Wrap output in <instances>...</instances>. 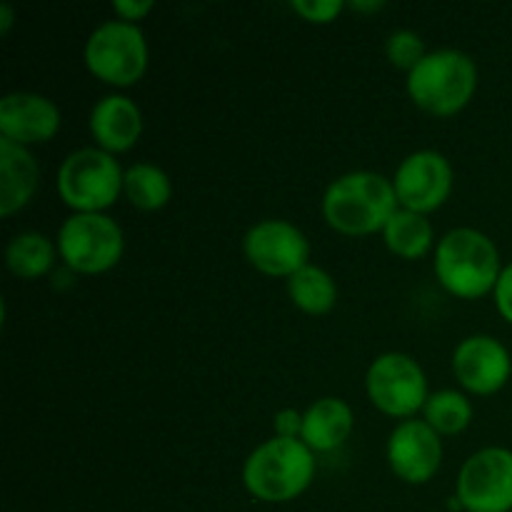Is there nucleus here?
Listing matches in <instances>:
<instances>
[{"label":"nucleus","mask_w":512,"mask_h":512,"mask_svg":"<svg viewBox=\"0 0 512 512\" xmlns=\"http://www.w3.org/2000/svg\"><path fill=\"white\" fill-rule=\"evenodd\" d=\"M15 23V8L10 3L0 5V35H8Z\"/></svg>","instance_id":"28"},{"label":"nucleus","mask_w":512,"mask_h":512,"mask_svg":"<svg viewBox=\"0 0 512 512\" xmlns=\"http://www.w3.org/2000/svg\"><path fill=\"white\" fill-rule=\"evenodd\" d=\"M58 253L68 270L78 275H100L123 260V228L108 213H73L58 228Z\"/></svg>","instance_id":"7"},{"label":"nucleus","mask_w":512,"mask_h":512,"mask_svg":"<svg viewBox=\"0 0 512 512\" xmlns=\"http://www.w3.org/2000/svg\"><path fill=\"white\" fill-rule=\"evenodd\" d=\"M243 255L258 273L288 280L310 263V240L290 220L268 218L250 225L243 238Z\"/></svg>","instance_id":"10"},{"label":"nucleus","mask_w":512,"mask_h":512,"mask_svg":"<svg viewBox=\"0 0 512 512\" xmlns=\"http://www.w3.org/2000/svg\"><path fill=\"white\" fill-rule=\"evenodd\" d=\"M428 53L430 50L425 48V40L420 38V33H415V30H393V33L388 35V40H385V55H388L390 65L398 70H405V73L418 68L420 60Z\"/></svg>","instance_id":"23"},{"label":"nucleus","mask_w":512,"mask_h":512,"mask_svg":"<svg viewBox=\"0 0 512 512\" xmlns=\"http://www.w3.org/2000/svg\"><path fill=\"white\" fill-rule=\"evenodd\" d=\"M315 470L318 460L303 440L273 435L245 458L240 480L250 498L280 505L300 498L313 485Z\"/></svg>","instance_id":"3"},{"label":"nucleus","mask_w":512,"mask_h":512,"mask_svg":"<svg viewBox=\"0 0 512 512\" xmlns=\"http://www.w3.org/2000/svg\"><path fill=\"white\" fill-rule=\"evenodd\" d=\"M85 68L100 83L130 88L148 73L150 48L140 25L113 18L88 35L83 48Z\"/></svg>","instance_id":"6"},{"label":"nucleus","mask_w":512,"mask_h":512,"mask_svg":"<svg viewBox=\"0 0 512 512\" xmlns=\"http://www.w3.org/2000/svg\"><path fill=\"white\" fill-rule=\"evenodd\" d=\"M473 415V403L460 390H438V393H430L428 403L423 408V420L440 438L465 433L470 428V423H473Z\"/></svg>","instance_id":"22"},{"label":"nucleus","mask_w":512,"mask_h":512,"mask_svg":"<svg viewBox=\"0 0 512 512\" xmlns=\"http://www.w3.org/2000/svg\"><path fill=\"white\" fill-rule=\"evenodd\" d=\"M88 128L90 138L95 140V148L110 155L128 153L143 135V110L133 98L123 93L103 95L90 108Z\"/></svg>","instance_id":"15"},{"label":"nucleus","mask_w":512,"mask_h":512,"mask_svg":"<svg viewBox=\"0 0 512 512\" xmlns=\"http://www.w3.org/2000/svg\"><path fill=\"white\" fill-rule=\"evenodd\" d=\"M410 100L435 118H450L468 108L478 90V65L458 48L430 50L405 80Z\"/></svg>","instance_id":"4"},{"label":"nucleus","mask_w":512,"mask_h":512,"mask_svg":"<svg viewBox=\"0 0 512 512\" xmlns=\"http://www.w3.org/2000/svg\"><path fill=\"white\" fill-rule=\"evenodd\" d=\"M58 243L43 233H18L5 245V268L20 280H38L53 270L58 260Z\"/></svg>","instance_id":"18"},{"label":"nucleus","mask_w":512,"mask_h":512,"mask_svg":"<svg viewBox=\"0 0 512 512\" xmlns=\"http://www.w3.org/2000/svg\"><path fill=\"white\" fill-rule=\"evenodd\" d=\"M385 455L395 478L408 485H425L443 465V438L425 420H403L390 433Z\"/></svg>","instance_id":"12"},{"label":"nucleus","mask_w":512,"mask_h":512,"mask_svg":"<svg viewBox=\"0 0 512 512\" xmlns=\"http://www.w3.org/2000/svg\"><path fill=\"white\" fill-rule=\"evenodd\" d=\"M153 10H155L153 0H115L113 3L115 18L133 25H140V20L148 18Z\"/></svg>","instance_id":"26"},{"label":"nucleus","mask_w":512,"mask_h":512,"mask_svg":"<svg viewBox=\"0 0 512 512\" xmlns=\"http://www.w3.org/2000/svg\"><path fill=\"white\" fill-rule=\"evenodd\" d=\"M365 393L380 413L390 418L413 420L423 413L430 398L428 375L408 353H383L365 373Z\"/></svg>","instance_id":"8"},{"label":"nucleus","mask_w":512,"mask_h":512,"mask_svg":"<svg viewBox=\"0 0 512 512\" xmlns=\"http://www.w3.org/2000/svg\"><path fill=\"white\" fill-rule=\"evenodd\" d=\"M353 428V408L343 398L325 395V398H318L303 410V438L300 440L315 455L333 453V450L343 448L348 443Z\"/></svg>","instance_id":"17"},{"label":"nucleus","mask_w":512,"mask_h":512,"mask_svg":"<svg viewBox=\"0 0 512 512\" xmlns=\"http://www.w3.org/2000/svg\"><path fill=\"white\" fill-rule=\"evenodd\" d=\"M125 170L115 155L100 148H78L58 168L55 188L73 213H105L123 195Z\"/></svg>","instance_id":"5"},{"label":"nucleus","mask_w":512,"mask_h":512,"mask_svg":"<svg viewBox=\"0 0 512 512\" xmlns=\"http://www.w3.org/2000/svg\"><path fill=\"white\" fill-rule=\"evenodd\" d=\"M273 430L278 438H303V413L295 408H283L273 415Z\"/></svg>","instance_id":"25"},{"label":"nucleus","mask_w":512,"mask_h":512,"mask_svg":"<svg viewBox=\"0 0 512 512\" xmlns=\"http://www.w3.org/2000/svg\"><path fill=\"white\" fill-rule=\"evenodd\" d=\"M350 8L358 10V13H373V10H383L385 3H378V0H375V3H363V0H360V3H350Z\"/></svg>","instance_id":"29"},{"label":"nucleus","mask_w":512,"mask_h":512,"mask_svg":"<svg viewBox=\"0 0 512 512\" xmlns=\"http://www.w3.org/2000/svg\"><path fill=\"white\" fill-rule=\"evenodd\" d=\"M453 373L460 388L488 398L510 383L512 355L493 335H468L453 350Z\"/></svg>","instance_id":"13"},{"label":"nucleus","mask_w":512,"mask_h":512,"mask_svg":"<svg viewBox=\"0 0 512 512\" xmlns=\"http://www.w3.org/2000/svg\"><path fill=\"white\" fill-rule=\"evenodd\" d=\"M123 195L133 208L143 213L163 210L173 198V183L170 175L155 163H133L125 168Z\"/></svg>","instance_id":"21"},{"label":"nucleus","mask_w":512,"mask_h":512,"mask_svg":"<svg viewBox=\"0 0 512 512\" xmlns=\"http://www.w3.org/2000/svg\"><path fill=\"white\" fill-rule=\"evenodd\" d=\"M493 298H495V308L498 313L503 315V320L508 325H512V263H508L500 273L498 285L493 290Z\"/></svg>","instance_id":"27"},{"label":"nucleus","mask_w":512,"mask_h":512,"mask_svg":"<svg viewBox=\"0 0 512 512\" xmlns=\"http://www.w3.org/2000/svg\"><path fill=\"white\" fill-rule=\"evenodd\" d=\"M290 8L313 25H330L338 20V15L345 10V3L340 0H293Z\"/></svg>","instance_id":"24"},{"label":"nucleus","mask_w":512,"mask_h":512,"mask_svg":"<svg viewBox=\"0 0 512 512\" xmlns=\"http://www.w3.org/2000/svg\"><path fill=\"white\" fill-rule=\"evenodd\" d=\"M323 218L335 233L360 238L383 233L388 220L400 208L393 180L373 170H350L325 188Z\"/></svg>","instance_id":"1"},{"label":"nucleus","mask_w":512,"mask_h":512,"mask_svg":"<svg viewBox=\"0 0 512 512\" xmlns=\"http://www.w3.org/2000/svg\"><path fill=\"white\" fill-rule=\"evenodd\" d=\"M383 240L393 255L403 260H420L433 250L435 230L428 215L398 208L383 228Z\"/></svg>","instance_id":"19"},{"label":"nucleus","mask_w":512,"mask_h":512,"mask_svg":"<svg viewBox=\"0 0 512 512\" xmlns=\"http://www.w3.org/2000/svg\"><path fill=\"white\" fill-rule=\"evenodd\" d=\"M503 268L495 240L478 228H453L435 245V278L458 300H480L493 293Z\"/></svg>","instance_id":"2"},{"label":"nucleus","mask_w":512,"mask_h":512,"mask_svg":"<svg viewBox=\"0 0 512 512\" xmlns=\"http://www.w3.org/2000/svg\"><path fill=\"white\" fill-rule=\"evenodd\" d=\"M288 298L300 313L328 315L338 305V283L328 270L308 263L288 278Z\"/></svg>","instance_id":"20"},{"label":"nucleus","mask_w":512,"mask_h":512,"mask_svg":"<svg viewBox=\"0 0 512 512\" xmlns=\"http://www.w3.org/2000/svg\"><path fill=\"white\" fill-rule=\"evenodd\" d=\"M60 123V108L48 95L15 90L0 98V138L23 148L50 143L58 135Z\"/></svg>","instance_id":"14"},{"label":"nucleus","mask_w":512,"mask_h":512,"mask_svg":"<svg viewBox=\"0 0 512 512\" xmlns=\"http://www.w3.org/2000/svg\"><path fill=\"white\" fill-rule=\"evenodd\" d=\"M40 185V165L30 148L0 138V215L20 213L35 198Z\"/></svg>","instance_id":"16"},{"label":"nucleus","mask_w":512,"mask_h":512,"mask_svg":"<svg viewBox=\"0 0 512 512\" xmlns=\"http://www.w3.org/2000/svg\"><path fill=\"white\" fill-rule=\"evenodd\" d=\"M455 495L465 512H512V450L490 445L470 455Z\"/></svg>","instance_id":"9"},{"label":"nucleus","mask_w":512,"mask_h":512,"mask_svg":"<svg viewBox=\"0 0 512 512\" xmlns=\"http://www.w3.org/2000/svg\"><path fill=\"white\" fill-rule=\"evenodd\" d=\"M393 190L398 205L430 215L448 203L453 193V165L438 150H415L395 168Z\"/></svg>","instance_id":"11"}]
</instances>
